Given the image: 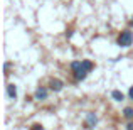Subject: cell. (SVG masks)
Wrapping results in <instances>:
<instances>
[{
  "label": "cell",
  "mask_w": 133,
  "mask_h": 130,
  "mask_svg": "<svg viewBox=\"0 0 133 130\" xmlns=\"http://www.w3.org/2000/svg\"><path fill=\"white\" fill-rule=\"evenodd\" d=\"M62 88H64V81H62V79H59V78H52L51 81H49V90L56 91V93H59Z\"/></svg>",
  "instance_id": "obj_3"
},
{
  "label": "cell",
  "mask_w": 133,
  "mask_h": 130,
  "mask_svg": "<svg viewBox=\"0 0 133 130\" xmlns=\"http://www.w3.org/2000/svg\"><path fill=\"white\" fill-rule=\"evenodd\" d=\"M66 37H68V39H71V37H72V30H71V29L66 30Z\"/></svg>",
  "instance_id": "obj_9"
},
{
  "label": "cell",
  "mask_w": 133,
  "mask_h": 130,
  "mask_svg": "<svg viewBox=\"0 0 133 130\" xmlns=\"http://www.w3.org/2000/svg\"><path fill=\"white\" fill-rule=\"evenodd\" d=\"M47 96H49V90L45 86H39L36 90V93H34V98H36V100H39V101L47 100Z\"/></svg>",
  "instance_id": "obj_4"
},
{
  "label": "cell",
  "mask_w": 133,
  "mask_h": 130,
  "mask_svg": "<svg viewBox=\"0 0 133 130\" xmlns=\"http://www.w3.org/2000/svg\"><path fill=\"white\" fill-rule=\"evenodd\" d=\"M111 98H113L115 101H123L125 100V95L121 93L120 90H113V91H111Z\"/></svg>",
  "instance_id": "obj_6"
},
{
  "label": "cell",
  "mask_w": 133,
  "mask_h": 130,
  "mask_svg": "<svg viewBox=\"0 0 133 130\" xmlns=\"http://www.w3.org/2000/svg\"><path fill=\"white\" fill-rule=\"evenodd\" d=\"M128 96H130V100H133V86H130V90H128Z\"/></svg>",
  "instance_id": "obj_10"
},
{
  "label": "cell",
  "mask_w": 133,
  "mask_h": 130,
  "mask_svg": "<svg viewBox=\"0 0 133 130\" xmlns=\"http://www.w3.org/2000/svg\"><path fill=\"white\" fill-rule=\"evenodd\" d=\"M29 130H44V127L41 123H34V125H30Z\"/></svg>",
  "instance_id": "obj_8"
},
{
  "label": "cell",
  "mask_w": 133,
  "mask_h": 130,
  "mask_svg": "<svg viewBox=\"0 0 133 130\" xmlns=\"http://www.w3.org/2000/svg\"><path fill=\"white\" fill-rule=\"evenodd\" d=\"M7 96L10 98V100H17V86L15 85H7Z\"/></svg>",
  "instance_id": "obj_5"
},
{
  "label": "cell",
  "mask_w": 133,
  "mask_h": 130,
  "mask_svg": "<svg viewBox=\"0 0 133 130\" xmlns=\"http://www.w3.org/2000/svg\"><path fill=\"white\" fill-rule=\"evenodd\" d=\"M98 125V117L94 112H88L86 113V118H84V123H83V127L86 130H93L94 127Z\"/></svg>",
  "instance_id": "obj_2"
},
{
  "label": "cell",
  "mask_w": 133,
  "mask_h": 130,
  "mask_svg": "<svg viewBox=\"0 0 133 130\" xmlns=\"http://www.w3.org/2000/svg\"><path fill=\"white\" fill-rule=\"evenodd\" d=\"M116 44L120 46V47H130L133 44V32L130 29L121 30V32L118 34V37H116Z\"/></svg>",
  "instance_id": "obj_1"
},
{
  "label": "cell",
  "mask_w": 133,
  "mask_h": 130,
  "mask_svg": "<svg viewBox=\"0 0 133 130\" xmlns=\"http://www.w3.org/2000/svg\"><path fill=\"white\" fill-rule=\"evenodd\" d=\"M127 130H133V122H128L127 123Z\"/></svg>",
  "instance_id": "obj_11"
},
{
  "label": "cell",
  "mask_w": 133,
  "mask_h": 130,
  "mask_svg": "<svg viewBox=\"0 0 133 130\" xmlns=\"http://www.w3.org/2000/svg\"><path fill=\"white\" fill-rule=\"evenodd\" d=\"M123 117L127 118V120L133 122V108H131V107H125V108H123Z\"/></svg>",
  "instance_id": "obj_7"
},
{
  "label": "cell",
  "mask_w": 133,
  "mask_h": 130,
  "mask_svg": "<svg viewBox=\"0 0 133 130\" xmlns=\"http://www.w3.org/2000/svg\"><path fill=\"white\" fill-rule=\"evenodd\" d=\"M130 26L133 27V17H131V20H130Z\"/></svg>",
  "instance_id": "obj_12"
}]
</instances>
